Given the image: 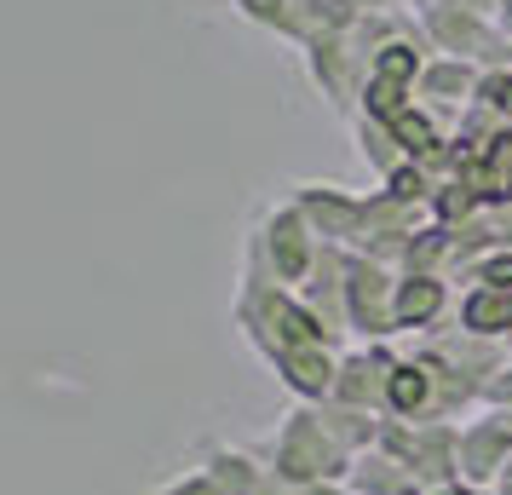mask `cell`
<instances>
[{
    "label": "cell",
    "mask_w": 512,
    "mask_h": 495,
    "mask_svg": "<svg viewBox=\"0 0 512 495\" xmlns=\"http://www.w3.org/2000/svg\"><path fill=\"white\" fill-rule=\"evenodd\" d=\"M432 98H455V93H466L472 87V75L461 70V64H438V70H426V81H420Z\"/></svg>",
    "instance_id": "cell-13"
},
{
    "label": "cell",
    "mask_w": 512,
    "mask_h": 495,
    "mask_svg": "<svg viewBox=\"0 0 512 495\" xmlns=\"http://www.w3.org/2000/svg\"><path fill=\"white\" fill-rule=\"evenodd\" d=\"M271 375L294 392V403H328L334 398V380H340V357L334 346H282L265 357Z\"/></svg>",
    "instance_id": "cell-7"
},
{
    "label": "cell",
    "mask_w": 512,
    "mask_h": 495,
    "mask_svg": "<svg viewBox=\"0 0 512 495\" xmlns=\"http://www.w3.org/2000/svg\"><path fill=\"white\" fill-rule=\"evenodd\" d=\"M432 495H495V490H484V484H443V490H432Z\"/></svg>",
    "instance_id": "cell-15"
},
{
    "label": "cell",
    "mask_w": 512,
    "mask_h": 495,
    "mask_svg": "<svg viewBox=\"0 0 512 495\" xmlns=\"http://www.w3.org/2000/svg\"><path fill=\"white\" fill-rule=\"evenodd\" d=\"M380 444L426 484V495L461 484V421H386Z\"/></svg>",
    "instance_id": "cell-2"
},
{
    "label": "cell",
    "mask_w": 512,
    "mask_h": 495,
    "mask_svg": "<svg viewBox=\"0 0 512 495\" xmlns=\"http://www.w3.org/2000/svg\"><path fill=\"white\" fill-rule=\"evenodd\" d=\"M294 202L323 242H334V248L363 242V202L369 196H351L346 185H294Z\"/></svg>",
    "instance_id": "cell-6"
},
{
    "label": "cell",
    "mask_w": 512,
    "mask_h": 495,
    "mask_svg": "<svg viewBox=\"0 0 512 495\" xmlns=\"http://www.w3.org/2000/svg\"><path fill=\"white\" fill-rule=\"evenodd\" d=\"M386 415L392 421H443V380H438V363L426 352L397 357L392 392H386Z\"/></svg>",
    "instance_id": "cell-8"
},
{
    "label": "cell",
    "mask_w": 512,
    "mask_h": 495,
    "mask_svg": "<svg viewBox=\"0 0 512 495\" xmlns=\"http://www.w3.org/2000/svg\"><path fill=\"white\" fill-rule=\"evenodd\" d=\"M443 311H449V283L438 271H403L397 277V334L432 329V323H443Z\"/></svg>",
    "instance_id": "cell-9"
},
{
    "label": "cell",
    "mask_w": 512,
    "mask_h": 495,
    "mask_svg": "<svg viewBox=\"0 0 512 495\" xmlns=\"http://www.w3.org/2000/svg\"><path fill=\"white\" fill-rule=\"evenodd\" d=\"M150 495H225V490H219V478L208 467H185V472H173L167 484H156Z\"/></svg>",
    "instance_id": "cell-12"
},
{
    "label": "cell",
    "mask_w": 512,
    "mask_h": 495,
    "mask_svg": "<svg viewBox=\"0 0 512 495\" xmlns=\"http://www.w3.org/2000/svg\"><path fill=\"white\" fill-rule=\"evenodd\" d=\"M461 329L478 334V340H507L512 334V288H466Z\"/></svg>",
    "instance_id": "cell-11"
},
{
    "label": "cell",
    "mask_w": 512,
    "mask_h": 495,
    "mask_svg": "<svg viewBox=\"0 0 512 495\" xmlns=\"http://www.w3.org/2000/svg\"><path fill=\"white\" fill-rule=\"evenodd\" d=\"M397 375V352L386 340H363L340 357V380H334V403H351V409H374L386 415V392H392Z\"/></svg>",
    "instance_id": "cell-5"
},
{
    "label": "cell",
    "mask_w": 512,
    "mask_h": 495,
    "mask_svg": "<svg viewBox=\"0 0 512 495\" xmlns=\"http://www.w3.org/2000/svg\"><path fill=\"white\" fill-rule=\"evenodd\" d=\"M254 242H259V254H265V265H271V277L282 288H305L311 271H317V260H323V236L311 231V219L300 213V202L271 208V219H265V231Z\"/></svg>",
    "instance_id": "cell-3"
},
{
    "label": "cell",
    "mask_w": 512,
    "mask_h": 495,
    "mask_svg": "<svg viewBox=\"0 0 512 495\" xmlns=\"http://www.w3.org/2000/svg\"><path fill=\"white\" fill-rule=\"evenodd\" d=\"M484 409H512V357L489 375V386H484Z\"/></svg>",
    "instance_id": "cell-14"
},
{
    "label": "cell",
    "mask_w": 512,
    "mask_h": 495,
    "mask_svg": "<svg viewBox=\"0 0 512 495\" xmlns=\"http://www.w3.org/2000/svg\"><path fill=\"white\" fill-rule=\"evenodd\" d=\"M265 467L277 472L282 490H311V484H346L351 455L334 438L328 426L317 421V403H294V415H282V426L259 444Z\"/></svg>",
    "instance_id": "cell-1"
},
{
    "label": "cell",
    "mask_w": 512,
    "mask_h": 495,
    "mask_svg": "<svg viewBox=\"0 0 512 495\" xmlns=\"http://www.w3.org/2000/svg\"><path fill=\"white\" fill-rule=\"evenodd\" d=\"M495 495H512V467L501 472V484H495Z\"/></svg>",
    "instance_id": "cell-16"
},
{
    "label": "cell",
    "mask_w": 512,
    "mask_h": 495,
    "mask_svg": "<svg viewBox=\"0 0 512 495\" xmlns=\"http://www.w3.org/2000/svg\"><path fill=\"white\" fill-rule=\"evenodd\" d=\"M397 277L392 265L369 260V254H351L346 271V329L363 340H392L397 334Z\"/></svg>",
    "instance_id": "cell-4"
},
{
    "label": "cell",
    "mask_w": 512,
    "mask_h": 495,
    "mask_svg": "<svg viewBox=\"0 0 512 495\" xmlns=\"http://www.w3.org/2000/svg\"><path fill=\"white\" fill-rule=\"evenodd\" d=\"M346 490L351 495H426V484H420L386 444H374V449H363V455L351 461Z\"/></svg>",
    "instance_id": "cell-10"
}]
</instances>
